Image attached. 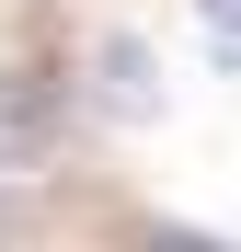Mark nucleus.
Returning a JSON list of instances; mask_svg holds the SVG:
<instances>
[{
    "label": "nucleus",
    "instance_id": "obj_1",
    "mask_svg": "<svg viewBox=\"0 0 241 252\" xmlns=\"http://www.w3.org/2000/svg\"><path fill=\"white\" fill-rule=\"evenodd\" d=\"M46 126H58L46 80H34V69H0V172H23V160L46 149Z\"/></svg>",
    "mask_w": 241,
    "mask_h": 252
},
{
    "label": "nucleus",
    "instance_id": "obj_2",
    "mask_svg": "<svg viewBox=\"0 0 241 252\" xmlns=\"http://www.w3.org/2000/svg\"><path fill=\"white\" fill-rule=\"evenodd\" d=\"M138 252H230V241H207V229H149Z\"/></svg>",
    "mask_w": 241,
    "mask_h": 252
},
{
    "label": "nucleus",
    "instance_id": "obj_3",
    "mask_svg": "<svg viewBox=\"0 0 241 252\" xmlns=\"http://www.w3.org/2000/svg\"><path fill=\"white\" fill-rule=\"evenodd\" d=\"M207 34H218V46L241 58V0H207Z\"/></svg>",
    "mask_w": 241,
    "mask_h": 252
}]
</instances>
